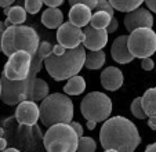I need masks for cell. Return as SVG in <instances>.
<instances>
[{"label":"cell","mask_w":156,"mask_h":152,"mask_svg":"<svg viewBox=\"0 0 156 152\" xmlns=\"http://www.w3.org/2000/svg\"><path fill=\"white\" fill-rule=\"evenodd\" d=\"M144 152H156V143H152V144H149V145L145 148V151Z\"/></svg>","instance_id":"cell-36"},{"label":"cell","mask_w":156,"mask_h":152,"mask_svg":"<svg viewBox=\"0 0 156 152\" xmlns=\"http://www.w3.org/2000/svg\"><path fill=\"white\" fill-rule=\"evenodd\" d=\"M112 20V15H109L105 11H95L91 14L90 18V27L95 28V29H105L108 27V24Z\"/></svg>","instance_id":"cell-23"},{"label":"cell","mask_w":156,"mask_h":152,"mask_svg":"<svg viewBox=\"0 0 156 152\" xmlns=\"http://www.w3.org/2000/svg\"><path fill=\"white\" fill-rule=\"evenodd\" d=\"M4 13L7 15V20L4 21L6 28L11 27V25H22L27 21V11L21 6H11L10 9L7 7Z\"/></svg>","instance_id":"cell-17"},{"label":"cell","mask_w":156,"mask_h":152,"mask_svg":"<svg viewBox=\"0 0 156 152\" xmlns=\"http://www.w3.org/2000/svg\"><path fill=\"white\" fill-rule=\"evenodd\" d=\"M127 38L129 36L126 35L119 36L113 40L112 46H111V56H112L113 61H116L118 64H129L134 60L133 54L129 51V47H127Z\"/></svg>","instance_id":"cell-14"},{"label":"cell","mask_w":156,"mask_h":152,"mask_svg":"<svg viewBox=\"0 0 156 152\" xmlns=\"http://www.w3.org/2000/svg\"><path fill=\"white\" fill-rule=\"evenodd\" d=\"M100 141L104 149L118 152H134L141 144L137 126L123 116L108 118L100 130Z\"/></svg>","instance_id":"cell-1"},{"label":"cell","mask_w":156,"mask_h":152,"mask_svg":"<svg viewBox=\"0 0 156 152\" xmlns=\"http://www.w3.org/2000/svg\"><path fill=\"white\" fill-rule=\"evenodd\" d=\"M69 125H71V127L75 130V133L77 134V137H82V136H83V127H82V125H80L79 122H73V120H72Z\"/></svg>","instance_id":"cell-31"},{"label":"cell","mask_w":156,"mask_h":152,"mask_svg":"<svg viewBox=\"0 0 156 152\" xmlns=\"http://www.w3.org/2000/svg\"><path fill=\"white\" fill-rule=\"evenodd\" d=\"M14 2H15V0H0V7H3V9H7V7L11 6Z\"/></svg>","instance_id":"cell-35"},{"label":"cell","mask_w":156,"mask_h":152,"mask_svg":"<svg viewBox=\"0 0 156 152\" xmlns=\"http://www.w3.org/2000/svg\"><path fill=\"white\" fill-rule=\"evenodd\" d=\"M3 134H4V132H3V129L0 127V137H3Z\"/></svg>","instance_id":"cell-42"},{"label":"cell","mask_w":156,"mask_h":152,"mask_svg":"<svg viewBox=\"0 0 156 152\" xmlns=\"http://www.w3.org/2000/svg\"><path fill=\"white\" fill-rule=\"evenodd\" d=\"M64 22V14L58 7H48L41 14V24L48 29H57Z\"/></svg>","instance_id":"cell-16"},{"label":"cell","mask_w":156,"mask_h":152,"mask_svg":"<svg viewBox=\"0 0 156 152\" xmlns=\"http://www.w3.org/2000/svg\"><path fill=\"white\" fill-rule=\"evenodd\" d=\"M124 76L119 68L116 67H108L101 72V85L104 89L109 91H115L123 86Z\"/></svg>","instance_id":"cell-13"},{"label":"cell","mask_w":156,"mask_h":152,"mask_svg":"<svg viewBox=\"0 0 156 152\" xmlns=\"http://www.w3.org/2000/svg\"><path fill=\"white\" fill-rule=\"evenodd\" d=\"M6 148H7V140L3 137H0V151H3Z\"/></svg>","instance_id":"cell-38"},{"label":"cell","mask_w":156,"mask_h":152,"mask_svg":"<svg viewBox=\"0 0 156 152\" xmlns=\"http://www.w3.org/2000/svg\"><path fill=\"white\" fill-rule=\"evenodd\" d=\"M104 64H105V53L102 50L86 53L84 67L87 69H101V67H104Z\"/></svg>","instance_id":"cell-20"},{"label":"cell","mask_w":156,"mask_h":152,"mask_svg":"<svg viewBox=\"0 0 156 152\" xmlns=\"http://www.w3.org/2000/svg\"><path fill=\"white\" fill-rule=\"evenodd\" d=\"M105 152H118L116 149H105Z\"/></svg>","instance_id":"cell-41"},{"label":"cell","mask_w":156,"mask_h":152,"mask_svg":"<svg viewBox=\"0 0 156 152\" xmlns=\"http://www.w3.org/2000/svg\"><path fill=\"white\" fill-rule=\"evenodd\" d=\"M40 39L32 27L25 25H11L4 29L2 35V51L10 57L18 50L28 51L30 56L37 51Z\"/></svg>","instance_id":"cell-3"},{"label":"cell","mask_w":156,"mask_h":152,"mask_svg":"<svg viewBox=\"0 0 156 152\" xmlns=\"http://www.w3.org/2000/svg\"><path fill=\"white\" fill-rule=\"evenodd\" d=\"M95 126H97V122H94V120H87V129L88 130H94Z\"/></svg>","instance_id":"cell-39"},{"label":"cell","mask_w":156,"mask_h":152,"mask_svg":"<svg viewBox=\"0 0 156 152\" xmlns=\"http://www.w3.org/2000/svg\"><path fill=\"white\" fill-rule=\"evenodd\" d=\"M86 50L84 47L79 46L76 49L65 50L62 56L48 54L44 58L43 64L46 65L48 75L55 80H68L69 78L77 75L84 67Z\"/></svg>","instance_id":"cell-2"},{"label":"cell","mask_w":156,"mask_h":152,"mask_svg":"<svg viewBox=\"0 0 156 152\" xmlns=\"http://www.w3.org/2000/svg\"><path fill=\"white\" fill-rule=\"evenodd\" d=\"M145 3H147L148 9H149L151 11L156 13V0H145Z\"/></svg>","instance_id":"cell-34"},{"label":"cell","mask_w":156,"mask_h":152,"mask_svg":"<svg viewBox=\"0 0 156 152\" xmlns=\"http://www.w3.org/2000/svg\"><path fill=\"white\" fill-rule=\"evenodd\" d=\"M43 3L48 7H58L64 3V0H43Z\"/></svg>","instance_id":"cell-33"},{"label":"cell","mask_w":156,"mask_h":152,"mask_svg":"<svg viewBox=\"0 0 156 152\" xmlns=\"http://www.w3.org/2000/svg\"><path fill=\"white\" fill-rule=\"evenodd\" d=\"M97 2L98 0H69V4H71V6H73V4H86L87 7H90L91 10H94Z\"/></svg>","instance_id":"cell-28"},{"label":"cell","mask_w":156,"mask_h":152,"mask_svg":"<svg viewBox=\"0 0 156 152\" xmlns=\"http://www.w3.org/2000/svg\"><path fill=\"white\" fill-rule=\"evenodd\" d=\"M90 18H91V9L86 4H73L69 10V22L73 24L75 27H87Z\"/></svg>","instance_id":"cell-15"},{"label":"cell","mask_w":156,"mask_h":152,"mask_svg":"<svg viewBox=\"0 0 156 152\" xmlns=\"http://www.w3.org/2000/svg\"><path fill=\"white\" fill-rule=\"evenodd\" d=\"M131 114L134 115L136 118H138V119H145V118H148L147 115H145L144 109H142V105H141V97H137V98L133 100L131 103Z\"/></svg>","instance_id":"cell-25"},{"label":"cell","mask_w":156,"mask_h":152,"mask_svg":"<svg viewBox=\"0 0 156 152\" xmlns=\"http://www.w3.org/2000/svg\"><path fill=\"white\" fill-rule=\"evenodd\" d=\"M113 10H118L122 13H129L133 10L138 9L145 0H108Z\"/></svg>","instance_id":"cell-22"},{"label":"cell","mask_w":156,"mask_h":152,"mask_svg":"<svg viewBox=\"0 0 156 152\" xmlns=\"http://www.w3.org/2000/svg\"><path fill=\"white\" fill-rule=\"evenodd\" d=\"M4 29H6V25H4V22L0 21V51H2V35H3Z\"/></svg>","instance_id":"cell-37"},{"label":"cell","mask_w":156,"mask_h":152,"mask_svg":"<svg viewBox=\"0 0 156 152\" xmlns=\"http://www.w3.org/2000/svg\"><path fill=\"white\" fill-rule=\"evenodd\" d=\"M43 0H25V11L29 14H36L40 11Z\"/></svg>","instance_id":"cell-26"},{"label":"cell","mask_w":156,"mask_h":152,"mask_svg":"<svg viewBox=\"0 0 156 152\" xmlns=\"http://www.w3.org/2000/svg\"><path fill=\"white\" fill-rule=\"evenodd\" d=\"M141 68L144 71H152L153 68H155V62H153V60L151 58V57H147V58H141Z\"/></svg>","instance_id":"cell-29"},{"label":"cell","mask_w":156,"mask_h":152,"mask_svg":"<svg viewBox=\"0 0 156 152\" xmlns=\"http://www.w3.org/2000/svg\"><path fill=\"white\" fill-rule=\"evenodd\" d=\"M30 64H32V56L28 51L18 50L9 57L3 69V75L9 80H25L29 75Z\"/></svg>","instance_id":"cell-8"},{"label":"cell","mask_w":156,"mask_h":152,"mask_svg":"<svg viewBox=\"0 0 156 152\" xmlns=\"http://www.w3.org/2000/svg\"><path fill=\"white\" fill-rule=\"evenodd\" d=\"M127 47L134 58H147L156 53V33L152 28H137L127 38Z\"/></svg>","instance_id":"cell-7"},{"label":"cell","mask_w":156,"mask_h":152,"mask_svg":"<svg viewBox=\"0 0 156 152\" xmlns=\"http://www.w3.org/2000/svg\"><path fill=\"white\" fill-rule=\"evenodd\" d=\"M79 137L69 123H57L48 127L43 137L47 152H76Z\"/></svg>","instance_id":"cell-5"},{"label":"cell","mask_w":156,"mask_h":152,"mask_svg":"<svg viewBox=\"0 0 156 152\" xmlns=\"http://www.w3.org/2000/svg\"><path fill=\"white\" fill-rule=\"evenodd\" d=\"M94 10L95 11H105V13H108L109 15H112V17H113V11H115L108 0H98L95 7H94Z\"/></svg>","instance_id":"cell-27"},{"label":"cell","mask_w":156,"mask_h":152,"mask_svg":"<svg viewBox=\"0 0 156 152\" xmlns=\"http://www.w3.org/2000/svg\"><path fill=\"white\" fill-rule=\"evenodd\" d=\"M82 115L87 120L94 122H105L112 112V101L106 94L101 91L88 93L80 104Z\"/></svg>","instance_id":"cell-6"},{"label":"cell","mask_w":156,"mask_h":152,"mask_svg":"<svg viewBox=\"0 0 156 152\" xmlns=\"http://www.w3.org/2000/svg\"><path fill=\"white\" fill-rule=\"evenodd\" d=\"M15 119L20 125L35 126L39 120V105L32 100L21 101L15 111Z\"/></svg>","instance_id":"cell-11"},{"label":"cell","mask_w":156,"mask_h":152,"mask_svg":"<svg viewBox=\"0 0 156 152\" xmlns=\"http://www.w3.org/2000/svg\"><path fill=\"white\" fill-rule=\"evenodd\" d=\"M86 90V80L80 75H75L68 79V83L64 86V93L68 96H79Z\"/></svg>","instance_id":"cell-19"},{"label":"cell","mask_w":156,"mask_h":152,"mask_svg":"<svg viewBox=\"0 0 156 152\" xmlns=\"http://www.w3.org/2000/svg\"><path fill=\"white\" fill-rule=\"evenodd\" d=\"M0 152H21L20 149H17V148H9V149H3V151H0Z\"/></svg>","instance_id":"cell-40"},{"label":"cell","mask_w":156,"mask_h":152,"mask_svg":"<svg viewBox=\"0 0 156 152\" xmlns=\"http://www.w3.org/2000/svg\"><path fill=\"white\" fill-rule=\"evenodd\" d=\"M118 27H119V21L116 20V18L112 17L111 22L108 24V27H106L105 29H106V32H108V33H113V32H116V31H118Z\"/></svg>","instance_id":"cell-30"},{"label":"cell","mask_w":156,"mask_h":152,"mask_svg":"<svg viewBox=\"0 0 156 152\" xmlns=\"http://www.w3.org/2000/svg\"><path fill=\"white\" fill-rule=\"evenodd\" d=\"M141 105L148 118H156V87L145 91L141 97Z\"/></svg>","instance_id":"cell-18"},{"label":"cell","mask_w":156,"mask_h":152,"mask_svg":"<svg viewBox=\"0 0 156 152\" xmlns=\"http://www.w3.org/2000/svg\"><path fill=\"white\" fill-rule=\"evenodd\" d=\"M0 93H2V86H0Z\"/></svg>","instance_id":"cell-43"},{"label":"cell","mask_w":156,"mask_h":152,"mask_svg":"<svg viewBox=\"0 0 156 152\" xmlns=\"http://www.w3.org/2000/svg\"><path fill=\"white\" fill-rule=\"evenodd\" d=\"M57 42L66 50L76 49L83 42V31L71 22H62V25L57 29Z\"/></svg>","instance_id":"cell-9"},{"label":"cell","mask_w":156,"mask_h":152,"mask_svg":"<svg viewBox=\"0 0 156 152\" xmlns=\"http://www.w3.org/2000/svg\"><path fill=\"white\" fill-rule=\"evenodd\" d=\"M97 144L91 137H79L77 141V151L79 152H95Z\"/></svg>","instance_id":"cell-24"},{"label":"cell","mask_w":156,"mask_h":152,"mask_svg":"<svg viewBox=\"0 0 156 152\" xmlns=\"http://www.w3.org/2000/svg\"><path fill=\"white\" fill-rule=\"evenodd\" d=\"M124 27L129 32L137 29V28H152L153 17L147 9H138L129 11L124 17Z\"/></svg>","instance_id":"cell-10"},{"label":"cell","mask_w":156,"mask_h":152,"mask_svg":"<svg viewBox=\"0 0 156 152\" xmlns=\"http://www.w3.org/2000/svg\"><path fill=\"white\" fill-rule=\"evenodd\" d=\"M48 96V85L47 82H44L40 78H36L32 86V94H30V100L32 101H41L43 98Z\"/></svg>","instance_id":"cell-21"},{"label":"cell","mask_w":156,"mask_h":152,"mask_svg":"<svg viewBox=\"0 0 156 152\" xmlns=\"http://www.w3.org/2000/svg\"><path fill=\"white\" fill-rule=\"evenodd\" d=\"M65 47L61 46V44H55V46H53V50H51V53L55 54V56H62V54L65 53Z\"/></svg>","instance_id":"cell-32"},{"label":"cell","mask_w":156,"mask_h":152,"mask_svg":"<svg viewBox=\"0 0 156 152\" xmlns=\"http://www.w3.org/2000/svg\"><path fill=\"white\" fill-rule=\"evenodd\" d=\"M39 119L44 126L57 123H71L73 119V103L68 94L54 93L41 100L39 107Z\"/></svg>","instance_id":"cell-4"},{"label":"cell","mask_w":156,"mask_h":152,"mask_svg":"<svg viewBox=\"0 0 156 152\" xmlns=\"http://www.w3.org/2000/svg\"><path fill=\"white\" fill-rule=\"evenodd\" d=\"M83 44L84 49L90 51L102 50L108 43V32L106 29H95L93 27H87L83 31Z\"/></svg>","instance_id":"cell-12"}]
</instances>
